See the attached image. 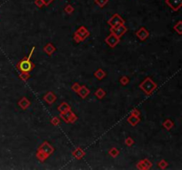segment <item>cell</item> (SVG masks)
<instances>
[{
	"mask_svg": "<svg viewBox=\"0 0 182 170\" xmlns=\"http://www.w3.org/2000/svg\"><path fill=\"white\" fill-rule=\"evenodd\" d=\"M139 87H140L141 90H143L147 95H150L154 91V90L156 89L157 85H156V83H155L152 80H151V78L147 77L140 83Z\"/></svg>",
	"mask_w": 182,
	"mask_h": 170,
	"instance_id": "obj_1",
	"label": "cell"
},
{
	"mask_svg": "<svg viewBox=\"0 0 182 170\" xmlns=\"http://www.w3.org/2000/svg\"><path fill=\"white\" fill-rule=\"evenodd\" d=\"M90 36V33L89 31L87 30V28L84 26L80 27L77 31L75 33V36H74V40L76 42H79L81 41H84L85 38H87L88 36Z\"/></svg>",
	"mask_w": 182,
	"mask_h": 170,
	"instance_id": "obj_2",
	"label": "cell"
},
{
	"mask_svg": "<svg viewBox=\"0 0 182 170\" xmlns=\"http://www.w3.org/2000/svg\"><path fill=\"white\" fill-rule=\"evenodd\" d=\"M33 67H34L33 64L28 59H22L19 64V68L22 71V73H28L33 69Z\"/></svg>",
	"mask_w": 182,
	"mask_h": 170,
	"instance_id": "obj_3",
	"label": "cell"
},
{
	"mask_svg": "<svg viewBox=\"0 0 182 170\" xmlns=\"http://www.w3.org/2000/svg\"><path fill=\"white\" fill-rule=\"evenodd\" d=\"M108 23V25H110V27H117L120 25H124V20L119 14L116 13L110 18Z\"/></svg>",
	"mask_w": 182,
	"mask_h": 170,
	"instance_id": "obj_4",
	"label": "cell"
},
{
	"mask_svg": "<svg viewBox=\"0 0 182 170\" xmlns=\"http://www.w3.org/2000/svg\"><path fill=\"white\" fill-rule=\"evenodd\" d=\"M60 117L62 118V120L66 122H75L77 120V117L76 114H74L71 111L68 110L64 113H60Z\"/></svg>",
	"mask_w": 182,
	"mask_h": 170,
	"instance_id": "obj_5",
	"label": "cell"
},
{
	"mask_svg": "<svg viewBox=\"0 0 182 170\" xmlns=\"http://www.w3.org/2000/svg\"><path fill=\"white\" fill-rule=\"evenodd\" d=\"M127 28L124 25H120L117 27H111L110 28V32L112 34H114L115 36H116L117 37H121L124 33H126Z\"/></svg>",
	"mask_w": 182,
	"mask_h": 170,
	"instance_id": "obj_6",
	"label": "cell"
},
{
	"mask_svg": "<svg viewBox=\"0 0 182 170\" xmlns=\"http://www.w3.org/2000/svg\"><path fill=\"white\" fill-rule=\"evenodd\" d=\"M38 151L39 152H43L44 154H45L46 156H50L51 155L53 152V146L50 144L49 143H47V142H44L42 144H41V146L39 147V149H38Z\"/></svg>",
	"mask_w": 182,
	"mask_h": 170,
	"instance_id": "obj_7",
	"label": "cell"
},
{
	"mask_svg": "<svg viewBox=\"0 0 182 170\" xmlns=\"http://www.w3.org/2000/svg\"><path fill=\"white\" fill-rule=\"evenodd\" d=\"M165 3L173 11H179L182 5V0H165Z\"/></svg>",
	"mask_w": 182,
	"mask_h": 170,
	"instance_id": "obj_8",
	"label": "cell"
},
{
	"mask_svg": "<svg viewBox=\"0 0 182 170\" xmlns=\"http://www.w3.org/2000/svg\"><path fill=\"white\" fill-rule=\"evenodd\" d=\"M120 42V38L117 37L116 36H115L114 34L111 33L107 38H106V42L108 45V46L110 47H115L116 45H118V42Z\"/></svg>",
	"mask_w": 182,
	"mask_h": 170,
	"instance_id": "obj_9",
	"label": "cell"
},
{
	"mask_svg": "<svg viewBox=\"0 0 182 170\" xmlns=\"http://www.w3.org/2000/svg\"><path fill=\"white\" fill-rule=\"evenodd\" d=\"M136 36H137V37H138L139 40L144 41V40H146V39L148 37L149 33H148V31H147L145 28H141L139 30H138V31L136 32Z\"/></svg>",
	"mask_w": 182,
	"mask_h": 170,
	"instance_id": "obj_10",
	"label": "cell"
},
{
	"mask_svg": "<svg viewBox=\"0 0 182 170\" xmlns=\"http://www.w3.org/2000/svg\"><path fill=\"white\" fill-rule=\"evenodd\" d=\"M151 167H152V163L148 159H142L137 164V167L139 169H149Z\"/></svg>",
	"mask_w": 182,
	"mask_h": 170,
	"instance_id": "obj_11",
	"label": "cell"
},
{
	"mask_svg": "<svg viewBox=\"0 0 182 170\" xmlns=\"http://www.w3.org/2000/svg\"><path fill=\"white\" fill-rule=\"evenodd\" d=\"M44 100L49 104V105H52L53 103H54L56 101V96L53 93V92H48L45 95L44 97Z\"/></svg>",
	"mask_w": 182,
	"mask_h": 170,
	"instance_id": "obj_12",
	"label": "cell"
},
{
	"mask_svg": "<svg viewBox=\"0 0 182 170\" xmlns=\"http://www.w3.org/2000/svg\"><path fill=\"white\" fill-rule=\"evenodd\" d=\"M77 93H78V95L80 96L81 98H85L88 96V94L90 93V90L85 86H80L79 90H77Z\"/></svg>",
	"mask_w": 182,
	"mask_h": 170,
	"instance_id": "obj_13",
	"label": "cell"
},
{
	"mask_svg": "<svg viewBox=\"0 0 182 170\" xmlns=\"http://www.w3.org/2000/svg\"><path fill=\"white\" fill-rule=\"evenodd\" d=\"M85 152L80 147L76 148V150L73 152V156H74L76 159H82L83 157H85Z\"/></svg>",
	"mask_w": 182,
	"mask_h": 170,
	"instance_id": "obj_14",
	"label": "cell"
},
{
	"mask_svg": "<svg viewBox=\"0 0 182 170\" xmlns=\"http://www.w3.org/2000/svg\"><path fill=\"white\" fill-rule=\"evenodd\" d=\"M127 121H128V122H129L131 125L135 126V125H137V124L139 122L140 119H139V117H138V116H135V115H133V114H131L130 117H128Z\"/></svg>",
	"mask_w": 182,
	"mask_h": 170,
	"instance_id": "obj_15",
	"label": "cell"
},
{
	"mask_svg": "<svg viewBox=\"0 0 182 170\" xmlns=\"http://www.w3.org/2000/svg\"><path fill=\"white\" fill-rule=\"evenodd\" d=\"M18 105L21 106V107L22 108V109H27L28 106L30 105V102H29V100L28 99V98H22L21 100L19 101V103H18Z\"/></svg>",
	"mask_w": 182,
	"mask_h": 170,
	"instance_id": "obj_16",
	"label": "cell"
},
{
	"mask_svg": "<svg viewBox=\"0 0 182 170\" xmlns=\"http://www.w3.org/2000/svg\"><path fill=\"white\" fill-rule=\"evenodd\" d=\"M44 51H45V53H47L48 55H52L53 53L55 51V47L51 44V42H50V44H48L47 45L45 46Z\"/></svg>",
	"mask_w": 182,
	"mask_h": 170,
	"instance_id": "obj_17",
	"label": "cell"
},
{
	"mask_svg": "<svg viewBox=\"0 0 182 170\" xmlns=\"http://www.w3.org/2000/svg\"><path fill=\"white\" fill-rule=\"evenodd\" d=\"M58 110H59L60 113H64V112H66V111L70 110V106H69L68 104L63 102V103H62V104H60V105H59Z\"/></svg>",
	"mask_w": 182,
	"mask_h": 170,
	"instance_id": "obj_18",
	"label": "cell"
},
{
	"mask_svg": "<svg viewBox=\"0 0 182 170\" xmlns=\"http://www.w3.org/2000/svg\"><path fill=\"white\" fill-rule=\"evenodd\" d=\"M94 76L99 79V80H102L105 76H106V73L102 70V69H98L97 71H95L94 73Z\"/></svg>",
	"mask_w": 182,
	"mask_h": 170,
	"instance_id": "obj_19",
	"label": "cell"
},
{
	"mask_svg": "<svg viewBox=\"0 0 182 170\" xmlns=\"http://www.w3.org/2000/svg\"><path fill=\"white\" fill-rule=\"evenodd\" d=\"M163 126L165 128V129L167 130H170L171 128L173 127V122L171 121L170 120H166L164 123H163Z\"/></svg>",
	"mask_w": 182,
	"mask_h": 170,
	"instance_id": "obj_20",
	"label": "cell"
},
{
	"mask_svg": "<svg viewBox=\"0 0 182 170\" xmlns=\"http://www.w3.org/2000/svg\"><path fill=\"white\" fill-rule=\"evenodd\" d=\"M105 95H106V92H105L102 89H99V90H97L96 92H95V96H96L97 98H99V99H101Z\"/></svg>",
	"mask_w": 182,
	"mask_h": 170,
	"instance_id": "obj_21",
	"label": "cell"
},
{
	"mask_svg": "<svg viewBox=\"0 0 182 170\" xmlns=\"http://www.w3.org/2000/svg\"><path fill=\"white\" fill-rule=\"evenodd\" d=\"M108 154L111 156V157H113V158H116V156H118V154H119V151L117 150L116 148H111L110 150H109V152H108Z\"/></svg>",
	"mask_w": 182,
	"mask_h": 170,
	"instance_id": "obj_22",
	"label": "cell"
},
{
	"mask_svg": "<svg viewBox=\"0 0 182 170\" xmlns=\"http://www.w3.org/2000/svg\"><path fill=\"white\" fill-rule=\"evenodd\" d=\"M37 157L40 161H45V159L48 158V156H46L45 154H44L43 152H39V151H37Z\"/></svg>",
	"mask_w": 182,
	"mask_h": 170,
	"instance_id": "obj_23",
	"label": "cell"
},
{
	"mask_svg": "<svg viewBox=\"0 0 182 170\" xmlns=\"http://www.w3.org/2000/svg\"><path fill=\"white\" fill-rule=\"evenodd\" d=\"M174 29L178 32L179 35L182 33V22L181 21H179V22L174 26Z\"/></svg>",
	"mask_w": 182,
	"mask_h": 170,
	"instance_id": "obj_24",
	"label": "cell"
},
{
	"mask_svg": "<svg viewBox=\"0 0 182 170\" xmlns=\"http://www.w3.org/2000/svg\"><path fill=\"white\" fill-rule=\"evenodd\" d=\"M108 2V0H95V3L99 6V7H104Z\"/></svg>",
	"mask_w": 182,
	"mask_h": 170,
	"instance_id": "obj_25",
	"label": "cell"
},
{
	"mask_svg": "<svg viewBox=\"0 0 182 170\" xmlns=\"http://www.w3.org/2000/svg\"><path fill=\"white\" fill-rule=\"evenodd\" d=\"M65 12L68 14H71L73 12H74V8L71 5H68L66 7H65Z\"/></svg>",
	"mask_w": 182,
	"mask_h": 170,
	"instance_id": "obj_26",
	"label": "cell"
},
{
	"mask_svg": "<svg viewBox=\"0 0 182 170\" xmlns=\"http://www.w3.org/2000/svg\"><path fill=\"white\" fill-rule=\"evenodd\" d=\"M20 77L22 81H27L29 78V74L28 73H22L20 74Z\"/></svg>",
	"mask_w": 182,
	"mask_h": 170,
	"instance_id": "obj_27",
	"label": "cell"
},
{
	"mask_svg": "<svg viewBox=\"0 0 182 170\" xmlns=\"http://www.w3.org/2000/svg\"><path fill=\"white\" fill-rule=\"evenodd\" d=\"M158 166H159V167L160 168H162V169H164V168H166L167 167V166H168V163L165 161H161L159 163H158Z\"/></svg>",
	"mask_w": 182,
	"mask_h": 170,
	"instance_id": "obj_28",
	"label": "cell"
},
{
	"mask_svg": "<svg viewBox=\"0 0 182 170\" xmlns=\"http://www.w3.org/2000/svg\"><path fill=\"white\" fill-rule=\"evenodd\" d=\"M133 143H134V141H133V139L131 137H127L126 139H125V144L128 146H131V145L133 144Z\"/></svg>",
	"mask_w": 182,
	"mask_h": 170,
	"instance_id": "obj_29",
	"label": "cell"
},
{
	"mask_svg": "<svg viewBox=\"0 0 182 170\" xmlns=\"http://www.w3.org/2000/svg\"><path fill=\"white\" fill-rule=\"evenodd\" d=\"M120 82L122 83L123 85H126V84L129 82V79H128V77H126V76H123L122 78L120 79Z\"/></svg>",
	"mask_w": 182,
	"mask_h": 170,
	"instance_id": "obj_30",
	"label": "cell"
},
{
	"mask_svg": "<svg viewBox=\"0 0 182 170\" xmlns=\"http://www.w3.org/2000/svg\"><path fill=\"white\" fill-rule=\"evenodd\" d=\"M35 5H36L37 7H39V8H42V7L45 5L42 0H35Z\"/></svg>",
	"mask_w": 182,
	"mask_h": 170,
	"instance_id": "obj_31",
	"label": "cell"
},
{
	"mask_svg": "<svg viewBox=\"0 0 182 170\" xmlns=\"http://www.w3.org/2000/svg\"><path fill=\"white\" fill-rule=\"evenodd\" d=\"M60 119L57 118V117H54V118L52 119V124L53 125H59L60 124Z\"/></svg>",
	"mask_w": 182,
	"mask_h": 170,
	"instance_id": "obj_32",
	"label": "cell"
},
{
	"mask_svg": "<svg viewBox=\"0 0 182 170\" xmlns=\"http://www.w3.org/2000/svg\"><path fill=\"white\" fill-rule=\"evenodd\" d=\"M79 88H80V85H79L77 82L74 83V84H73V86H72V90H73L74 91H76V92H77V90H79Z\"/></svg>",
	"mask_w": 182,
	"mask_h": 170,
	"instance_id": "obj_33",
	"label": "cell"
},
{
	"mask_svg": "<svg viewBox=\"0 0 182 170\" xmlns=\"http://www.w3.org/2000/svg\"><path fill=\"white\" fill-rule=\"evenodd\" d=\"M131 114L133 115H135V116H138V117H139V112L137 110V109H133V111H131Z\"/></svg>",
	"mask_w": 182,
	"mask_h": 170,
	"instance_id": "obj_34",
	"label": "cell"
},
{
	"mask_svg": "<svg viewBox=\"0 0 182 170\" xmlns=\"http://www.w3.org/2000/svg\"><path fill=\"white\" fill-rule=\"evenodd\" d=\"M42 1H43L45 5H49L53 1H54V0H42Z\"/></svg>",
	"mask_w": 182,
	"mask_h": 170,
	"instance_id": "obj_35",
	"label": "cell"
}]
</instances>
